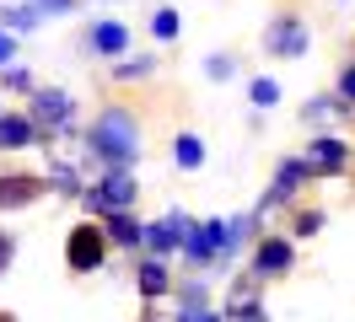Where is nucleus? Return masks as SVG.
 I'll list each match as a JSON object with an SVG mask.
<instances>
[{"mask_svg":"<svg viewBox=\"0 0 355 322\" xmlns=\"http://www.w3.org/2000/svg\"><path fill=\"white\" fill-rule=\"evenodd\" d=\"M92 43H97L103 54H119V48H124V27H119V21H103V27L92 33Z\"/></svg>","mask_w":355,"mask_h":322,"instance_id":"obj_8","label":"nucleus"},{"mask_svg":"<svg viewBox=\"0 0 355 322\" xmlns=\"http://www.w3.org/2000/svg\"><path fill=\"white\" fill-rule=\"evenodd\" d=\"M92 145L103 156H113V161H130L135 156V118L130 113H103L97 129H92Z\"/></svg>","mask_w":355,"mask_h":322,"instance_id":"obj_1","label":"nucleus"},{"mask_svg":"<svg viewBox=\"0 0 355 322\" xmlns=\"http://www.w3.org/2000/svg\"><path fill=\"white\" fill-rule=\"evenodd\" d=\"M113 236H119V242H135L140 231H135V220H130V215H113Z\"/></svg>","mask_w":355,"mask_h":322,"instance_id":"obj_13","label":"nucleus"},{"mask_svg":"<svg viewBox=\"0 0 355 322\" xmlns=\"http://www.w3.org/2000/svg\"><path fill=\"white\" fill-rule=\"evenodd\" d=\"M6 263H11V236L0 231V269H6Z\"/></svg>","mask_w":355,"mask_h":322,"instance_id":"obj_16","label":"nucleus"},{"mask_svg":"<svg viewBox=\"0 0 355 322\" xmlns=\"http://www.w3.org/2000/svg\"><path fill=\"white\" fill-rule=\"evenodd\" d=\"M345 97H355V70H350V75H345Z\"/></svg>","mask_w":355,"mask_h":322,"instance_id":"obj_17","label":"nucleus"},{"mask_svg":"<svg viewBox=\"0 0 355 322\" xmlns=\"http://www.w3.org/2000/svg\"><path fill=\"white\" fill-rule=\"evenodd\" d=\"M27 140H33V124H27V118H0V145H27Z\"/></svg>","mask_w":355,"mask_h":322,"instance_id":"obj_7","label":"nucleus"},{"mask_svg":"<svg viewBox=\"0 0 355 322\" xmlns=\"http://www.w3.org/2000/svg\"><path fill=\"white\" fill-rule=\"evenodd\" d=\"M44 6H65V0H44Z\"/></svg>","mask_w":355,"mask_h":322,"instance_id":"obj_18","label":"nucleus"},{"mask_svg":"<svg viewBox=\"0 0 355 322\" xmlns=\"http://www.w3.org/2000/svg\"><path fill=\"white\" fill-rule=\"evenodd\" d=\"M103 253H108V242H103V231L97 226H76L70 231V247H65V258H70V269H103Z\"/></svg>","mask_w":355,"mask_h":322,"instance_id":"obj_2","label":"nucleus"},{"mask_svg":"<svg viewBox=\"0 0 355 322\" xmlns=\"http://www.w3.org/2000/svg\"><path fill=\"white\" fill-rule=\"evenodd\" d=\"M130 193H135V183L119 172V177H108V183H103V193H97V199H103V204H113V210H124V204H130Z\"/></svg>","mask_w":355,"mask_h":322,"instance_id":"obj_6","label":"nucleus"},{"mask_svg":"<svg viewBox=\"0 0 355 322\" xmlns=\"http://www.w3.org/2000/svg\"><path fill=\"white\" fill-rule=\"evenodd\" d=\"M253 269H259V274H286V269H291V247H286V242H264Z\"/></svg>","mask_w":355,"mask_h":322,"instance_id":"obj_4","label":"nucleus"},{"mask_svg":"<svg viewBox=\"0 0 355 322\" xmlns=\"http://www.w3.org/2000/svg\"><path fill=\"white\" fill-rule=\"evenodd\" d=\"M253 102H259V107H269V102H275V86H269V81H259V86H253Z\"/></svg>","mask_w":355,"mask_h":322,"instance_id":"obj_15","label":"nucleus"},{"mask_svg":"<svg viewBox=\"0 0 355 322\" xmlns=\"http://www.w3.org/2000/svg\"><path fill=\"white\" fill-rule=\"evenodd\" d=\"M38 113H44L49 124H60V118H65L70 107H65V97H60V91H44V97H38Z\"/></svg>","mask_w":355,"mask_h":322,"instance_id":"obj_10","label":"nucleus"},{"mask_svg":"<svg viewBox=\"0 0 355 322\" xmlns=\"http://www.w3.org/2000/svg\"><path fill=\"white\" fill-rule=\"evenodd\" d=\"M216 242H221V231H216V226H205V231H194V236H189V247H194V253H210Z\"/></svg>","mask_w":355,"mask_h":322,"instance_id":"obj_12","label":"nucleus"},{"mask_svg":"<svg viewBox=\"0 0 355 322\" xmlns=\"http://www.w3.org/2000/svg\"><path fill=\"white\" fill-rule=\"evenodd\" d=\"M33 193H38L33 177H0V210H6V204H27Z\"/></svg>","mask_w":355,"mask_h":322,"instance_id":"obj_5","label":"nucleus"},{"mask_svg":"<svg viewBox=\"0 0 355 322\" xmlns=\"http://www.w3.org/2000/svg\"><path fill=\"white\" fill-rule=\"evenodd\" d=\"M200 156H205L200 140H178V161H183V167H200Z\"/></svg>","mask_w":355,"mask_h":322,"instance_id":"obj_11","label":"nucleus"},{"mask_svg":"<svg viewBox=\"0 0 355 322\" xmlns=\"http://www.w3.org/2000/svg\"><path fill=\"white\" fill-rule=\"evenodd\" d=\"M339 161H345L339 140H318V145H312V167H339Z\"/></svg>","mask_w":355,"mask_h":322,"instance_id":"obj_9","label":"nucleus"},{"mask_svg":"<svg viewBox=\"0 0 355 322\" xmlns=\"http://www.w3.org/2000/svg\"><path fill=\"white\" fill-rule=\"evenodd\" d=\"M302 43H307L302 21H275V27H269V48H275V54H302Z\"/></svg>","mask_w":355,"mask_h":322,"instance_id":"obj_3","label":"nucleus"},{"mask_svg":"<svg viewBox=\"0 0 355 322\" xmlns=\"http://www.w3.org/2000/svg\"><path fill=\"white\" fill-rule=\"evenodd\" d=\"M140 290H167V274H162V269H146V274H140Z\"/></svg>","mask_w":355,"mask_h":322,"instance_id":"obj_14","label":"nucleus"}]
</instances>
